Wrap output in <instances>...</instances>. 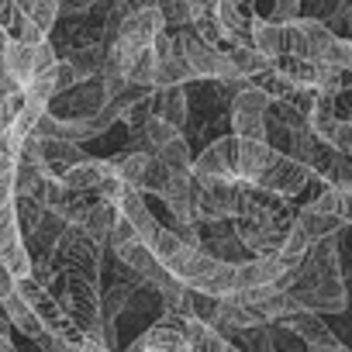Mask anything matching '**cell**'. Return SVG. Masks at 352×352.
<instances>
[{"label":"cell","instance_id":"obj_5","mask_svg":"<svg viewBox=\"0 0 352 352\" xmlns=\"http://www.w3.org/2000/svg\"><path fill=\"white\" fill-rule=\"evenodd\" d=\"M266 114L270 97L249 83L242 94L232 97V135L242 142H266Z\"/></svg>","mask_w":352,"mask_h":352},{"label":"cell","instance_id":"obj_28","mask_svg":"<svg viewBox=\"0 0 352 352\" xmlns=\"http://www.w3.org/2000/svg\"><path fill=\"white\" fill-rule=\"evenodd\" d=\"M297 18H300V0H273L270 21H276V25H294Z\"/></svg>","mask_w":352,"mask_h":352},{"label":"cell","instance_id":"obj_7","mask_svg":"<svg viewBox=\"0 0 352 352\" xmlns=\"http://www.w3.org/2000/svg\"><path fill=\"white\" fill-rule=\"evenodd\" d=\"M197 180H239V138L221 135L194 159Z\"/></svg>","mask_w":352,"mask_h":352},{"label":"cell","instance_id":"obj_23","mask_svg":"<svg viewBox=\"0 0 352 352\" xmlns=\"http://www.w3.org/2000/svg\"><path fill=\"white\" fill-rule=\"evenodd\" d=\"M169 184H173L169 166H166L159 155H148L145 173H142V190H138V194H155V197L162 201V197H166V190H169Z\"/></svg>","mask_w":352,"mask_h":352},{"label":"cell","instance_id":"obj_20","mask_svg":"<svg viewBox=\"0 0 352 352\" xmlns=\"http://www.w3.org/2000/svg\"><path fill=\"white\" fill-rule=\"evenodd\" d=\"M294 221L300 225V232H304L311 242H324V239H331V235H338V232L345 228L338 218L318 214V211H311V208H300V211L294 214Z\"/></svg>","mask_w":352,"mask_h":352},{"label":"cell","instance_id":"obj_22","mask_svg":"<svg viewBox=\"0 0 352 352\" xmlns=\"http://www.w3.org/2000/svg\"><path fill=\"white\" fill-rule=\"evenodd\" d=\"M297 25H300V32H304V38H307V59L311 63H321L324 59V52L331 49V42L338 38L324 21H314V18H297Z\"/></svg>","mask_w":352,"mask_h":352},{"label":"cell","instance_id":"obj_21","mask_svg":"<svg viewBox=\"0 0 352 352\" xmlns=\"http://www.w3.org/2000/svg\"><path fill=\"white\" fill-rule=\"evenodd\" d=\"M194 80V73H190V66H187V59L176 52V56H166V59H159L155 63V87L152 90H166V87H187Z\"/></svg>","mask_w":352,"mask_h":352},{"label":"cell","instance_id":"obj_31","mask_svg":"<svg viewBox=\"0 0 352 352\" xmlns=\"http://www.w3.org/2000/svg\"><path fill=\"white\" fill-rule=\"evenodd\" d=\"M94 8H97V0H59V11L63 14H73V18H80V14H87Z\"/></svg>","mask_w":352,"mask_h":352},{"label":"cell","instance_id":"obj_29","mask_svg":"<svg viewBox=\"0 0 352 352\" xmlns=\"http://www.w3.org/2000/svg\"><path fill=\"white\" fill-rule=\"evenodd\" d=\"M35 345H38L42 352H76V345H73L69 338H63V335H52V331H42V335L35 338Z\"/></svg>","mask_w":352,"mask_h":352},{"label":"cell","instance_id":"obj_15","mask_svg":"<svg viewBox=\"0 0 352 352\" xmlns=\"http://www.w3.org/2000/svg\"><path fill=\"white\" fill-rule=\"evenodd\" d=\"M0 311H4V318H8V324H11V328H18V331H21L25 338H32V342L45 331V328H42V321L35 318V311L21 300V294H18V290H11L4 300H0Z\"/></svg>","mask_w":352,"mask_h":352},{"label":"cell","instance_id":"obj_25","mask_svg":"<svg viewBox=\"0 0 352 352\" xmlns=\"http://www.w3.org/2000/svg\"><path fill=\"white\" fill-rule=\"evenodd\" d=\"M159 159L169 166V173H194V155H190V142L180 135V138H173L162 152H159Z\"/></svg>","mask_w":352,"mask_h":352},{"label":"cell","instance_id":"obj_12","mask_svg":"<svg viewBox=\"0 0 352 352\" xmlns=\"http://www.w3.org/2000/svg\"><path fill=\"white\" fill-rule=\"evenodd\" d=\"M155 100V118L169 121L173 128H187V114H190V100H187V87H166V90H152Z\"/></svg>","mask_w":352,"mask_h":352},{"label":"cell","instance_id":"obj_11","mask_svg":"<svg viewBox=\"0 0 352 352\" xmlns=\"http://www.w3.org/2000/svg\"><path fill=\"white\" fill-rule=\"evenodd\" d=\"M124 352H190V342H187V335L180 328H173L166 321H155Z\"/></svg>","mask_w":352,"mask_h":352},{"label":"cell","instance_id":"obj_18","mask_svg":"<svg viewBox=\"0 0 352 352\" xmlns=\"http://www.w3.org/2000/svg\"><path fill=\"white\" fill-rule=\"evenodd\" d=\"M4 59H8V76L14 80L18 90H25L35 80V45H25V42H14L11 38Z\"/></svg>","mask_w":352,"mask_h":352},{"label":"cell","instance_id":"obj_17","mask_svg":"<svg viewBox=\"0 0 352 352\" xmlns=\"http://www.w3.org/2000/svg\"><path fill=\"white\" fill-rule=\"evenodd\" d=\"M80 80H97L104 73V63H107V42H94V45H80V49H69L63 56Z\"/></svg>","mask_w":352,"mask_h":352},{"label":"cell","instance_id":"obj_1","mask_svg":"<svg viewBox=\"0 0 352 352\" xmlns=\"http://www.w3.org/2000/svg\"><path fill=\"white\" fill-rule=\"evenodd\" d=\"M297 311L307 314H338L349 307V290L338 266V235L314 242L307 259L300 263L294 283L283 290Z\"/></svg>","mask_w":352,"mask_h":352},{"label":"cell","instance_id":"obj_30","mask_svg":"<svg viewBox=\"0 0 352 352\" xmlns=\"http://www.w3.org/2000/svg\"><path fill=\"white\" fill-rule=\"evenodd\" d=\"M187 8H190V25H194V21H204V18H218L221 0H187Z\"/></svg>","mask_w":352,"mask_h":352},{"label":"cell","instance_id":"obj_33","mask_svg":"<svg viewBox=\"0 0 352 352\" xmlns=\"http://www.w3.org/2000/svg\"><path fill=\"white\" fill-rule=\"evenodd\" d=\"M0 352H18L14 342H11V335H4V331H0Z\"/></svg>","mask_w":352,"mask_h":352},{"label":"cell","instance_id":"obj_14","mask_svg":"<svg viewBox=\"0 0 352 352\" xmlns=\"http://www.w3.org/2000/svg\"><path fill=\"white\" fill-rule=\"evenodd\" d=\"M252 49L263 52L270 63H276L280 56H287L283 25H276V21H270V18H252Z\"/></svg>","mask_w":352,"mask_h":352},{"label":"cell","instance_id":"obj_9","mask_svg":"<svg viewBox=\"0 0 352 352\" xmlns=\"http://www.w3.org/2000/svg\"><path fill=\"white\" fill-rule=\"evenodd\" d=\"M114 208H118V214L131 225L135 239H138V242H145V245H148V242L155 239V232L162 228V225L152 218V211L145 208V194H138V190H131V187H124V190H121V197H118V204H114Z\"/></svg>","mask_w":352,"mask_h":352},{"label":"cell","instance_id":"obj_10","mask_svg":"<svg viewBox=\"0 0 352 352\" xmlns=\"http://www.w3.org/2000/svg\"><path fill=\"white\" fill-rule=\"evenodd\" d=\"M114 176V166H111V159H83L80 166H73L66 176H63V187L69 190V194H97L107 180Z\"/></svg>","mask_w":352,"mask_h":352},{"label":"cell","instance_id":"obj_19","mask_svg":"<svg viewBox=\"0 0 352 352\" xmlns=\"http://www.w3.org/2000/svg\"><path fill=\"white\" fill-rule=\"evenodd\" d=\"M228 52V59H232V66H235V73L242 76V80H256V76H263V73H270L273 69V63L263 56V52H256L252 45H235V49H225Z\"/></svg>","mask_w":352,"mask_h":352},{"label":"cell","instance_id":"obj_32","mask_svg":"<svg viewBox=\"0 0 352 352\" xmlns=\"http://www.w3.org/2000/svg\"><path fill=\"white\" fill-rule=\"evenodd\" d=\"M307 352H352V349L342 345V342H331V345H314V349H307Z\"/></svg>","mask_w":352,"mask_h":352},{"label":"cell","instance_id":"obj_3","mask_svg":"<svg viewBox=\"0 0 352 352\" xmlns=\"http://www.w3.org/2000/svg\"><path fill=\"white\" fill-rule=\"evenodd\" d=\"M52 259L63 273H83V276H100L104 270V245H97L80 225H69L59 245L52 249Z\"/></svg>","mask_w":352,"mask_h":352},{"label":"cell","instance_id":"obj_6","mask_svg":"<svg viewBox=\"0 0 352 352\" xmlns=\"http://www.w3.org/2000/svg\"><path fill=\"white\" fill-rule=\"evenodd\" d=\"M201 194H197V214L201 225H214V221H232L239 214L242 204V180H197Z\"/></svg>","mask_w":352,"mask_h":352},{"label":"cell","instance_id":"obj_27","mask_svg":"<svg viewBox=\"0 0 352 352\" xmlns=\"http://www.w3.org/2000/svg\"><path fill=\"white\" fill-rule=\"evenodd\" d=\"M159 14L166 21V32L190 28V8H187V0H159Z\"/></svg>","mask_w":352,"mask_h":352},{"label":"cell","instance_id":"obj_24","mask_svg":"<svg viewBox=\"0 0 352 352\" xmlns=\"http://www.w3.org/2000/svg\"><path fill=\"white\" fill-rule=\"evenodd\" d=\"M25 14H28V21L49 38L52 35V28H56V21L63 18V11H59V0H28L25 4Z\"/></svg>","mask_w":352,"mask_h":352},{"label":"cell","instance_id":"obj_8","mask_svg":"<svg viewBox=\"0 0 352 352\" xmlns=\"http://www.w3.org/2000/svg\"><path fill=\"white\" fill-rule=\"evenodd\" d=\"M197 194L201 184L194 173H173V184L162 197V204L169 208L176 225H187V228H201V214H197Z\"/></svg>","mask_w":352,"mask_h":352},{"label":"cell","instance_id":"obj_16","mask_svg":"<svg viewBox=\"0 0 352 352\" xmlns=\"http://www.w3.org/2000/svg\"><path fill=\"white\" fill-rule=\"evenodd\" d=\"M184 335L190 342V352H242L239 345H232L225 335H218L211 324H204L197 318H187L184 321Z\"/></svg>","mask_w":352,"mask_h":352},{"label":"cell","instance_id":"obj_13","mask_svg":"<svg viewBox=\"0 0 352 352\" xmlns=\"http://www.w3.org/2000/svg\"><path fill=\"white\" fill-rule=\"evenodd\" d=\"M118 225H121L118 208H114V204H107V201H97V204L87 211V218H83V225H80V228H83L97 245H111V239H114Z\"/></svg>","mask_w":352,"mask_h":352},{"label":"cell","instance_id":"obj_4","mask_svg":"<svg viewBox=\"0 0 352 352\" xmlns=\"http://www.w3.org/2000/svg\"><path fill=\"white\" fill-rule=\"evenodd\" d=\"M111 104L107 97V87L104 80H80L73 90L59 94L52 104H49V114L59 118V121H90L94 114H100L104 107Z\"/></svg>","mask_w":352,"mask_h":352},{"label":"cell","instance_id":"obj_26","mask_svg":"<svg viewBox=\"0 0 352 352\" xmlns=\"http://www.w3.org/2000/svg\"><path fill=\"white\" fill-rule=\"evenodd\" d=\"M25 21H28V14H25L21 0H0V28L8 32V38H18Z\"/></svg>","mask_w":352,"mask_h":352},{"label":"cell","instance_id":"obj_2","mask_svg":"<svg viewBox=\"0 0 352 352\" xmlns=\"http://www.w3.org/2000/svg\"><path fill=\"white\" fill-rule=\"evenodd\" d=\"M66 318L83 331L97 335L100 331V276H83V273H63V294H56Z\"/></svg>","mask_w":352,"mask_h":352}]
</instances>
